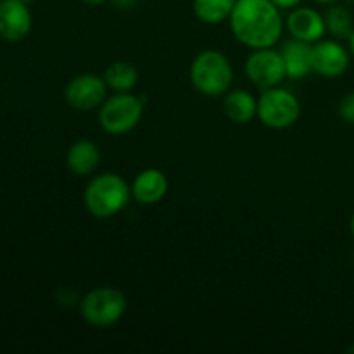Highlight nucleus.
<instances>
[{
    "mask_svg": "<svg viewBox=\"0 0 354 354\" xmlns=\"http://www.w3.org/2000/svg\"><path fill=\"white\" fill-rule=\"evenodd\" d=\"M272 0H237L230 16L234 37L249 48H268L280 40L283 19Z\"/></svg>",
    "mask_w": 354,
    "mask_h": 354,
    "instance_id": "obj_1",
    "label": "nucleus"
},
{
    "mask_svg": "<svg viewBox=\"0 0 354 354\" xmlns=\"http://www.w3.org/2000/svg\"><path fill=\"white\" fill-rule=\"evenodd\" d=\"M131 187L118 173H100L86 185L83 201L92 216L99 220L116 216L130 203Z\"/></svg>",
    "mask_w": 354,
    "mask_h": 354,
    "instance_id": "obj_2",
    "label": "nucleus"
},
{
    "mask_svg": "<svg viewBox=\"0 0 354 354\" xmlns=\"http://www.w3.org/2000/svg\"><path fill=\"white\" fill-rule=\"evenodd\" d=\"M190 82L194 88L206 97H221L230 90L234 82V68L227 55L214 48H207L190 64Z\"/></svg>",
    "mask_w": 354,
    "mask_h": 354,
    "instance_id": "obj_3",
    "label": "nucleus"
},
{
    "mask_svg": "<svg viewBox=\"0 0 354 354\" xmlns=\"http://www.w3.org/2000/svg\"><path fill=\"white\" fill-rule=\"evenodd\" d=\"M145 99L131 92H116L99 107V123L106 133L127 135L137 128L144 116Z\"/></svg>",
    "mask_w": 354,
    "mask_h": 354,
    "instance_id": "obj_4",
    "label": "nucleus"
},
{
    "mask_svg": "<svg viewBox=\"0 0 354 354\" xmlns=\"http://www.w3.org/2000/svg\"><path fill=\"white\" fill-rule=\"evenodd\" d=\"M127 296L116 287H95L80 301V315L95 328L113 327L127 313Z\"/></svg>",
    "mask_w": 354,
    "mask_h": 354,
    "instance_id": "obj_5",
    "label": "nucleus"
},
{
    "mask_svg": "<svg viewBox=\"0 0 354 354\" xmlns=\"http://www.w3.org/2000/svg\"><path fill=\"white\" fill-rule=\"evenodd\" d=\"M301 102L292 92L282 86L261 90L258 99V120L272 130H286L297 123Z\"/></svg>",
    "mask_w": 354,
    "mask_h": 354,
    "instance_id": "obj_6",
    "label": "nucleus"
},
{
    "mask_svg": "<svg viewBox=\"0 0 354 354\" xmlns=\"http://www.w3.org/2000/svg\"><path fill=\"white\" fill-rule=\"evenodd\" d=\"M245 75L259 90L279 86L287 78L280 50H273V47L254 48L245 61Z\"/></svg>",
    "mask_w": 354,
    "mask_h": 354,
    "instance_id": "obj_7",
    "label": "nucleus"
},
{
    "mask_svg": "<svg viewBox=\"0 0 354 354\" xmlns=\"http://www.w3.org/2000/svg\"><path fill=\"white\" fill-rule=\"evenodd\" d=\"M107 83L104 76L82 73L75 76L64 88V99L76 111H93L107 99Z\"/></svg>",
    "mask_w": 354,
    "mask_h": 354,
    "instance_id": "obj_8",
    "label": "nucleus"
},
{
    "mask_svg": "<svg viewBox=\"0 0 354 354\" xmlns=\"http://www.w3.org/2000/svg\"><path fill=\"white\" fill-rule=\"evenodd\" d=\"M349 68V50L335 38L313 44V73L324 78H339Z\"/></svg>",
    "mask_w": 354,
    "mask_h": 354,
    "instance_id": "obj_9",
    "label": "nucleus"
},
{
    "mask_svg": "<svg viewBox=\"0 0 354 354\" xmlns=\"http://www.w3.org/2000/svg\"><path fill=\"white\" fill-rule=\"evenodd\" d=\"M33 28L28 3L21 0H0V37L6 41H21Z\"/></svg>",
    "mask_w": 354,
    "mask_h": 354,
    "instance_id": "obj_10",
    "label": "nucleus"
},
{
    "mask_svg": "<svg viewBox=\"0 0 354 354\" xmlns=\"http://www.w3.org/2000/svg\"><path fill=\"white\" fill-rule=\"evenodd\" d=\"M286 26L290 37L308 41V44H317L327 33L324 14L318 12L317 9H311V7L297 6L290 9Z\"/></svg>",
    "mask_w": 354,
    "mask_h": 354,
    "instance_id": "obj_11",
    "label": "nucleus"
},
{
    "mask_svg": "<svg viewBox=\"0 0 354 354\" xmlns=\"http://www.w3.org/2000/svg\"><path fill=\"white\" fill-rule=\"evenodd\" d=\"M168 189V176L158 168H147L135 176L133 183H131V197L138 204L152 206L165 199Z\"/></svg>",
    "mask_w": 354,
    "mask_h": 354,
    "instance_id": "obj_12",
    "label": "nucleus"
},
{
    "mask_svg": "<svg viewBox=\"0 0 354 354\" xmlns=\"http://www.w3.org/2000/svg\"><path fill=\"white\" fill-rule=\"evenodd\" d=\"M287 78L301 80L313 73V44L290 38L280 48Z\"/></svg>",
    "mask_w": 354,
    "mask_h": 354,
    "instance_id": "obj_13",
    "label": "nucleus"
},
{
    "mask_svg": "<svg viewBox=\"0 0 354 354\" xmlns=\"http://www.w3.org/2000/svg\"><path fill=\"white\" fill-rule=\"evenodd\" d=\"M100 162L99 145L92 140H76L66 154V166L76 176L92 175Z\"/></svg>",
    "mask_w": 354,
    "mask_h": 354,
    "instance_id": "obj_14",
    "label": "nucleus"
},
{
    "mask_svg": "<svg viewBox=\"0 0 354 354\" xmlns=\"http://www.w3.org/2000/svg\"><path fill=\"white\" fill-rule=\"evenodd\" d=\"M223 111L230 121L245 124L258 118V100L248 90H228L223 95Z\"/></svg>",
    "mask_w": 354,
    "mask_h": 354,
    "instance_id": "obj_15",
    "label": "nucleus"
},
{
    "mask_svg": "<svg viewBox=\"0 0 354 354\" xmlns=\"http://www.w3.org/2000/svg\"><path fill=\"white\" fill-rule=\"evenodd\" d=\"M237 0H194L192 10L204 24H220L230 19Z\"/></svg>",
    "mask_w": 354,
    "mask_h": 354,
    "instance_id": "obj_16",
    "label": "nucleus"
},
{
    "mask_svg": "<svg viewBox=\"0 0 354 354\" xmlns=\"http://www.w3.org/2000/svg\"><path fill=\"white\" fill-rule=\"evenodd\" d=\"M107 86L114 92H131L138 83V71L131 62L116 61L104 71Z\"/></svg>",
    "mask_w": 354,
    "mask_h": 354,
    "instance_id": "obj_17",
    "label": "nucleus"
},
{
    "mask_svg": "<svg viewBox=\"0 0 354 354\" xmlns=\"http://www.w3.org/2000/svg\"><path fill=\"white\" fill-rule=\"evenodd\" d=\"M324 17L325 26H327V33H330L335 40L349 38V35L353 33L354 19L348 7L339 6V3H332V6H328Z\"/></svg>",
    "mask_w": 354,
    "mask_h": 354,
    "instance_id": "obj_18",
    "label": "nucleus"
},
{
    "mask_svg": "<svg viewBox=\"0 0 354 354\" xmlns=\"http://www.w3.org/2000/svg\"><path fill=\"white\" fill-rule=\"evenodd\" d=\"M339 116L346 123L354 124V92L346 93L339 102Z\"/></svg>",
    "mask_w": 354,
    "mask_h": 354,
    "instance_id": "obj_19",
    "label": "nucleus"
},
{
    "mask_svg": "<svg viewBox=\"0 0 354 354\" xmlns=\"http://www.w3.org/2000/svg\"><path fill=\"white\" fill-rule=\"evenodd\" d=\"M273 3H275L277 7H279V9H294V7H297V6H301V2H303V0H272Z\"/></svg>",
    "mask_w": 354,
    "mask_h": 354,
    "instance_id": "obj_20",
    "label": "nucleus"
},
{
    "mask_svg": "<svg viewBox=\"0 0 354 354\" xmlns=\"http://www.w3.org/2000/svg\"><path fill=\"white\" fill-rule=\"evenodd\" d=\"M113 2L116 3L118 7H121V9H130V7L135 6L137 0H113Z\"/></svg>",
    "mask_w": 354,
    "mask_h": 354,
    "instance_id": "obj_21",
    "label": "nucleus"
},
{
    "mask_svg": "<svg viewBox=\"0 0 354 354\" xmlns=\"http://www.w3.org/2000/svg\"><path fill=\"white\" fill-rule=\"evenodd\" d=\"M82 2L88 3V6H102V3L111 2V0H82Z\"/></svg>",
    "mask_w": 354,
    "mask_h": 354,
    "instance_id": "obj_22",
    "label": "nucleus"
},
{
    "mask_svg": "<svg viewBox=\"0 0 354 354\" xmlns=\"http://www.w3.org/2000/svg\"><path fill=\"white\" fill-rule=\"evenodd\" d=\"M313 2L322 3V6H332V3H337L339 0H313Z\"/></svg>",
    "mask_w": 354,
    "mask_h": 354,
    "instance_id": "obj_23",
    "label": "nucleus"
},
{
    "mask_svg": "<svg viewBox=\"0 0 354 354\" xmlns=\"http://www.w3.org/2000/svg\"><path fill=\"white\" fill-rule=\"evenodd\" d=\"M348 41H349V50H351V54L354 55V30H353V33L349 35Z\"/></svg>",
    "mask_w": 354,
    "mask_h": 354,
    "instance_id": "obj_24",
    "label": "nucleus"
},
{
    "mask_svg": "<svg viewBox=\"0 0 354 354\" xmlns=\"http://www.w3.org/2000/svg\"><path fill=\"white\" fill-rule=\"evenodd\" d=\"M349 228H351V235L354 237V213H353V216H351V221H349Z\"/></svg>",
    "mask_w": 354,
    "mask_h": 354,
    "instance_id": "obj_25",
    "label": "nucleus"
},
{
    "mask_svg": "<svg viewBox=\"0 0 354 354\" xmlns=\"http://www.w3.org/2000/svg\"><path fill=\"white\" fill-rule=\"evenodd\" d=\"M21 2H24V3H31V2H35V0H21Z\"/></svg>",
    "mask_w": 354,
    "mask_h": 354,
    "instance_id": "obj_26",
    "label": "nucleus"
},
{
    "mask_svg": "<svg viewBox=\"0 0 354 354\" xmlns=\"http://www.w3.org/2000/svg\"><path fill=\"white\" fill-rule=\"evenodd\" d=\"M351 353H354V348H351Z\"/></svg>",
    "mask_w": 354,
    "mask_h": 354,
    "instance_id": "obj_27",
    "label": "nucleus"
}]
</instances>
